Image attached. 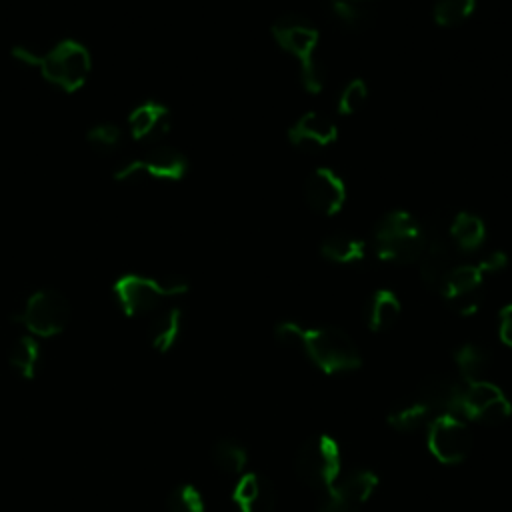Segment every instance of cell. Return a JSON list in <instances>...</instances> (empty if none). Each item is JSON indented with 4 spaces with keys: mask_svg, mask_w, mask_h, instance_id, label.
<instances>
[{
    "mask_svg": "<svg viewBox=\"0 0 512 512\" xmlns=\"http://www.w3.org/2000/svg\"><path fill=\"white\" fill-rule=\"evenodd\" d=\"M448 236L462 252L478 250L486 240V226L480 216L470 212H458L448 228Z\"/></svg>",
    "mask_w": 512,
    "mask_h": 512,
    "instance_id": "20",
    "label": "cell"
},
{
    "mask_svg": "<svg viewBox=\"0 0 512 512\" xmlns=\"http://www.w3.org/2000/svg\"><path fill=\"white\" fill-rule=\"evenodd\" d=\"M8 364L10 368L30 380L36 376V370L40 366V344L34 336L26 334V336H20L12 342L10 350H8Z\"/></svg>",
    "mask_w": 512,
    "mask_h": 512,
    "instance_id": "21",
    "label": "cell"
},
{
    "mask_svg": "<svg viewBox=\"0 0 512 512\" xmlns=\"http://www.w3.org/2000/svg\"><path fill=\"white\" fill-rule=\"evenodd\" d=\"M462 386L446 374L440 376H432L428 380H424V384L420 386L416 398L426 404L432 412H448V410H456L458 406V398H460Z\"/></svg>",
    "mask_w": 512,
    "mask_h": 512,
    "instance_id": "18",
    "label": "cell"
},
{
    "mask_svg": "<svg viewBox=\"0 0 512 512\" xmlns=\"http://www.w3.org/2000/svg\"><path fill=\"white\" fill-rule=\"evenodd\" d=\"M170 130V110L154 100L138 104L128 114V132L134 140L156 142Z\"/></svg>",
    "mask_w": 512,
    "mask_h": 512,
    "instance_id": "16",
    "label": "cell"
},
{
    "mask_svg": "<svg viewBox=\"0 0 512 512\" xmlns=\"http://www.w3.org/2000/svg\"><path fill=\"white\" fill-rule=\"evenodd\" d=\"M484 272L478 264L452 266L440 284V294L460 314H474L480 306V286Z\"/></svg>",
    "mask_w": 512,
    "mask_h": 512,
    "instance_id": "12",
    "label": "cell"
},
{
    "mask_svg": "<svg viewBox=\"0 0 512 512\" xmlns=\"http://www.w3.org/2000/svg\"><path fill=\"white\" fill-rule=\"evenodd\" d=\"M182 312L180 308H166L158 312L148 326V340L156 352H168L180 338Z\"/></svg>",
    "mask_w": 512,
    "mask_h": 512,
    "instance_id": "19",
    "label": "cell"
},
{
    "mask_svg": "<svg viewBox=\"0 0 512 512\" xmlns=\"http://www.w3.org/2000/svg\"><path fill=\"white\" fill-rule=\"evenodd\" d=\"M86 142L88 146L102 156L116 154L124 146V132L112 124V122H100L88 128L86 132Z\"/></svg>",
    "mask_w": 512,
    "mask_h": 512,
    "instance_id": "26",
    "label": "cell"
},
{
    "mask_svg": "<svg viewBox=\"0 0 512 512\" xmlns=\"http://www.w3.org/2000/svg\"><path fill=\"white\" fill-rule=\"evenodd\" d=\"M212 462L224 474H240L246 468L248 452L240 442L232 438H220L212 446Z\"/></svg>",
    "mask_w": 512,
    "mask_h": 512,
    "instance_id": "24",
    "label": "cell"
},
{
    "mask_svg": "<svg viewBox=\"0 0 512 512\" xmlns=\"http://www.w3.org/2000/svg\"><path fill=\"white\" fill-rule=\"evenodd\" d=\"M304 198L308 206L324 216L340 212L346 202L344 180L330 168H316L304 184Z\"/></svg>",
    "mask_w": 512,
    "mask_h": 512,
    "instance_id": "13",
    "label": "cell"
},
{
    "mask_svg": "<svg viewBox=\"0 0 512 512\" xmlns=\"http://www.w3.org/2000/svg\"><path fill=\"white\" fill-rule=\"evenodd\" d=\"M476 0H436L434 2V22L438 26L450 28L464 22L474 12Z\"/></svg>",
    "mask_w": 512,
    "mask_h": 512,
    "instance_id": "28",
    "label": "cell"
},
{
    "mask_svg": "<svg viewBox=\"0 0 512 512\" xmlns=\"http://www.w3.org/2000/svg\"><path fill=\"white\" fill-rule=\"evenodd\" d=\"M424 248V232L410 212H388L374 228V250L380 260L394 264L416 262Z\"/></svg>",
    "mask_w": 512,
    "mask_h": 512,
    "instance_id": "5",
    "label": "cell"
},
{
    "mask_svg": "<svg viewBox=\"0 0 512 512\" xmlns=\"http://www.w3.org/2000/svg\"><path fill=\"white\" fill-rule=\"evenodd\" d=\"M232 500L240 512H274L276 510V494L272 484L254 474H242L232 490Z\"/></svg>",
    "mask_w": 512,
    "mask_h": 512,
    "instance_id": "17",
    "label": "cell"
},
{
    "mask_svg": "<svg viewBox=\"0 0 512 512\" xmlns=\"http://www.w3.org/2000/svg\"><path fill=\"white\" fill-rule=\"evenodd\" d=\"M368 98V86L362 78H354L346 84V88L342 90L340 98H338V112L340 114H354L356 110L362 108V104Z\"/></svg>",
    "mask_w": 512,
    "mask_h": 512,
    "instance_id": "31",
    "label": "cell"
},
{
    "mask_svg": "<svg viewBox=\"0 0 512 512\" xmlns=\"http://www.w3.org/2000/svg\"><path fill=\"white\" fill-rule=\"evenodd\" d=\"M276 44L298 58L300 62V82L306 92L318 94L322 90V72L314 60V50L318 46V30L304 20L302 16L296 14H286L280 16L272 28H270Z\"/></svg>",
    "mask_w": 512,
    "mask_h": 512,
    "instance_id": "4",
    "label": "cell"
},
{
    "mask_svg": "<svg viewBox=\"0 0 512 512\" xmlns=\"http://www.w3.org/2000/svg\"><path fill=\"white\" fill-rule=\"evenodd\" d=\"M506 262H508V256H506L504 252L494 250V252H490L488 256H484V258H482L480 262H476V264L480 266V270H482L484 274H490V272L502 270V268L506 266Z\"/></svg>",
    "mask_w": 512,
    "mask_h": 512,
    "instance_id": "33",
    "label": "cell"
},
{
    "mask_svg": "<svg viewBox=\"0 0 512 512\" xmlns=\"http://www.w3.org/2000/svg\"><path fill=\"white\" fill-rule=\"evenodd\" d=\"M168 512H204V496L194 484H180L176 486L168 500H166Z\"/></svg>",
    "mask_w": 512,
    "mask_h": 512,
    "instance_id": "29",
    "label": "cell"
},
{
    "mask_svg": "<svg viewBox=\"0 0 512 512\" xmlns=\"http://www.w3.org/2000/svg\"><path fill=\"white\" fill-rule=\"evenodd\" d=\"M432 414L434 412L426 404H422L418 398H414L412 402L396 406L390 412L388 422L392 424V428H396L400 432H412V430L422 428L430 420Z\"/></svg>",
    "mask_w": 512,
    "mask_h": 512,
    "instance_id": "27",
    "label": "cell"
},
{
    "mask_svg": "<svg viewBox=\"0 0 512 512\" xmlns=\"http://www.w3.org/2000/svg\"><path fill=\"white\" fill-rule=\"evenodd\" d=\"M400 316V300L392 290L380 288L372 294L368 306V326L372 332H382L394 326Z\"/></svg>",
    "mask_w": 512,
    "mask_h": 512,
    "instance_id": "22",
    "label": "cell"
},
{
    "mask_svg": "<svg viewBox=\"0 0 512 512\" xmlns=\"http://www.w3.org/2000/svg\"><path fill=\"white\" fill-rule=\"evenodd\" d=\"M424 236V248L420 254V274L428 288H440L444 276L452 268V240L438 226Z\"/></svg>",
    "mask_w": 512,
    "mask_h": 512,
    "instance_id": "14",
    "label": "cell"
},
{
    "mask_svg": "<svg viewBox=\"0 0 512 512\" xmlns=\"http://www.w3.org/2000/svg\"><path fill=\"white\" fill-rule=\"evenodd\" d=\"M378 486V476L372 470H352L338 484L322 492L318 512H358Z\"/></svg>",
    "mask_w": 512,
    "mask_h": 512,
    "instance_id": "11",
    "label": "cell"
},
{
    "mask_svg": "<svg viewBox=\"0 0 512 512\" xmlns=\"http://www.w3.org/2000/svg\"><path fill=\"white\" fill-rule=\"evenodd\" d=\"M454 362H456L460 374L468 382H472V380H480V376L486 372V368L490 364V356L482 346L468 342L454 350Z\"/></svg>",
    "mask_w": 512,
    "mask_h": 512,
    "instance_id": "25",
    "label": "cell"
},
{
    "mask_svg": "<svg viewBox=\"0 0 512 512\" xmlns=\"http://www.w3.org/2000/svg\"><path fill=\"white\" fill-rule=\"evenodd\" d=\"M456 412L484 424H502L510 418L512 404L496 384L472 380L462 386Z\"/></svg>",
    "mask_w": 512,
    "mask_h": 512,
    "instance_id": "9",
    "label": "cell"
},
{
    "mask_svg": "<svg viewBox=\"0 0 512 512\" xmlns=\"http://www.w3.org/2000/svg\"><path fill=\"white\" fill-rule=\"evenodd\" d=\"M334 16L350 30H360L370 24V14L366 8L358 6L356 0H328Z\"/></svg>",
    "mask_w": 512,
    "mask_h": 512,
    "instance_id": "30",
    "label": "cell"
},
{
    "mask_svg": "<svg viewBox=\"0 0 512 512\" xmlns=\"http://www.w3.org/2000/svg\"><path fill=\"white\" fill-rule=\"evenodd\" d=\"M70 314V302L60 290L40 288L24 300L16 312V322H20L34 338H50L68 326Z\"/></svg>",
    "mask_w": 512,
    "mask_h": 512,
    "instance_id": "6",
    "label": "cell"
},
{
    "mask_svg": "<svg viewBox=\"0 0 512 512\" xmlns=\"http://www.w3.org/2000/svg\"><path fill=\"white\" fill-rule=\"evenodd\" d=\"M336 136H338L336 124L320 112L302 114L288 130V140L302 150L326 148L336 140Z\"/></svg>",
    "mask_w": 512,
    "mask_h": 512,
    "instance_id": "15",
    "label": "cell"
},
{
    "mask_svg": "<svg viewBox=\"0 0 512 512\" xmlns=\"http://www.w3.org/2000/svg\"><path fill=\"white\" fill-rule=\"evenodd\" d=\"M428 448L442 464L462 462L472 448V434L468 426L450 412H444L428 424Z\"/></svg>",
    "mask_w": 512,
    "mask_h": 512,
    "instance_id": "10",
    "label": "cell"
},
{
    "mask_svg": "<svg viewBox=\"0 0 512 512\" xmlns=\"http://www.w3.org/2000/svg\"><path fill=\"white\" fill-rule=\"evenodd\" d=\"M14 58L32 66L40 76L62 92L80 90L92 72V58L84 44L76 40H58L48 48L16 46Z\"/></svg>",
    "mask_w": 512,
    "mask_h": 512,
    "instance_id": "2",
    "label": "cell"
},
{
    "mask_svg": "<svg viewBox=\"0 0 512 512\" xmlns=\"http://www.w3.org/2000/svg\"><path fill=\"white\" fill-rule=\"evenodd\" d=\"M274 334L280 344L304 352L326 374L350 372L362 362L352 338L338 328L308 330L296 322H282Z\"/></svg>",
    "mask_w": 512,
    "mask_h": 512,
    "instance_id": "1",
    "label": "cell"
},
{
    "mask_svg": "<svg viewBox=\"0 0 512 512\" xmlns=\"http://www.w3.org/2000/svg\"><path fill=\"white\" fill-rule=\"evenodd\" d=\"M498 336L500 340L512 348V304H506L498 316Z\"/></svg>",
    "mask_w": 512,
    "mask_h": 512,
    "instance_id": "32",
    "label": "cell"
},
{
    "mask_svg": "<svg viewBox=\"0 0 512 512\" xmlns=\"http://www.w3.org/2000/svg\"><path fill=\"white\" fill-rule=\"evenodd\" d=\"M356 2H358V0H356Z\"/></svg>",
    "mask_w": 512,
    "mask_h": 512,
    "instance_id": "34",
    "label": "cell"
},
{
    "mask_svg": "<svg viewBox=\"0 0 512 512\" xmlns=\"http://www.w3.org/2000/svg\"><path fill=\"white\" fill-rule=\"evenodd\" d=\"M298 476L316 490H328L342 472V452L338 442L326 434H314L304 440L296 454Z\"/></svg>",
    "mask_w": 512,
    "mask_h": 512,
    "instance_id": "7",
    "label": "cell"
},
{
    "mask_svg": "<svg viewBox=\"0 0 512 512\" xmlns=\"http://www.w3.org/2000/svg\"><path fill=\"white\" fill-rule=\"evenodd\" d=\"M320 252L326 260L330 262H338V264H356L364 260V252L366 246L362 240L348 236V234H334L328 236L322 246Z\"/></svg>",
    "mask_w": 512,
    "mask_h": 512,
    "instance_id": "23",
    "label": "cell"
},
{
    "mask_svg": "<svg viewBox=\"0 0 512 512\" xmlns=\"http://www.w3.org/2000/svg\"><path fill=\"white\" fill-rule=\"evenodd\" d=\"M186 290L188 282L182 276L154 278L136 272L124 274L112 284V294L118 308L130 318L154 312L162 304V300L180 296Z\"/></svg>",
    "mask_w": 512,
    "mask_h": 512,
    "instance_id": "3",
    "label": "cell"
},
{
    "mask_svg": "<svg viewBox=\"0 0 512 512\" xmlns=\"http://www.w3.org/2000/svg\"><path fill=\"white\" fill-rule=\"evenodd\" d=\"M188 172V160L182 152L172 146H154L142 156H136L124 164H120L114 172L118 182H134V180H162V182H178Z\"/></svg>",
    "mask_w": 512,
    "mask_h": 512,
    "instance_id": "8",
    "label": "cell"
}]
</instances>
